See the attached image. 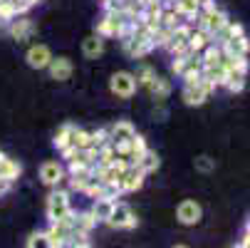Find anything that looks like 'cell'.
I'll use <instances>...</instances> for the list:
<instances>
[{"label":"cell","mask_w":250,"mask_h":248,"mask_svg":"<svg viewBox=\"0 0 250 248\" xmlns=\"http://www.w3.org/2000/svg\"><path fill=\"white\" fill-rule=\"evenodd\" d=\"M144 179H146L144 169H141L139 164H129V166L122 171V176H119V186H122V194L139 191L141 186H144Z\"/></svg>","instance_id":"3"},{"label":"cell","mask_w":250,"mask_h":248,"mask_svg":"<svg viewBox=\"0 0 250 248\" xmlns=\"http://www.w3.org/2000/svg\"><path fill=\"white\" fill-rule=\"evenodd\" d=\"M122 47H124V52H126L131 60H141V57H146L151 50H156V45H154V43H139V40H134V38L124 40V43H122Z\"/></svg>","instance_id":"11"},{"label":"cell","mask_w":250,"mask_h":248,"mask_svg":"<svg viewBox=\"0 0 250 248\" xmlns=\"http://www.w3.org/2000/svg\"><path fill=\"white\" fill-rule=\"evenodd\" d=\"M8 32H10L13 40L22 43V40H27L30 35L35 32V25H32V20H27V18H20V20L15 18V20L8 23Z\"/></svg>","instance_id":"9"},{"label":"cell","mask_w":250,"mask_h":248,"mask_svg":"<svg viewBox=\"0 0 250 248\" xmlns=\"http://www.w3.org/2000/svg\"><path fill=\"white\" fill-rule=\"evenodd\" d=\"M248 228H250V219H248Z\"/></svg>","instance_id":"35"},{"label":"cell","mask_w":250,"mask_h":248,"mask_svg":"<svg viewBox=\"0 0 250 248\" xmlns=\"http://www.w3.org/2000/svg\"><path fill=\"white\" fill-rule=\"evenodd\" d=\"M82 52H84L89 60H97V57L104 52V38H99V35H89V38L82 43Z\"/></svg>","instance_id":"17"},{"label":"cell","mask_w":250,"mask_h":248,"mask_svg":"<svg viewBox=\"0 0 250 248\" xmlns=\"http://www.w3.org/2000/svg\"><path fill=\"white\" fill-rule=\"evenodd\" d=\"M136 75H131V72H114L112 75V80H109V90L117 94V97H122V99H129L134 92H136Z\"/></svg>","instance_id":"4"},{"label":"cell","mask_w":250,"mask_h":248,"mask_svg":"<svg viewBox=\"0 0 250 248\" xmlns=\"http://www.w3.org/2000/svg\"><path fill=\"white\" fill-rule=\"evenodd\" d=\"M106 144H112V134H109V129H97V132H92V147H89V149L99 152V149L106 147Z\"/></svg>","instance_id":"27"},{"label":"cell","mask_w":250,"mask_h":248,"mask_svg":"<svg viewBox=\"0 0 250 248\" xmlns=\"http://www.w3.org/2000/svg\"><path fill=\"white\" fill-rule=\"evenodd\" d=\"M20 164L15 161V159H10V157H5L3 152H0V176L3 179H8V181H18V176H20Z\"/></svg>","instance_id":"14"},{"label":"cell","mask_w":250,"mask_h":248,"mask_svg":"<svg viewBox=\"0 0 250 248\" xmlns=\"http://www.w3.org/2000/svg\"><path fill=\"white\" fill-rule=\"evenodd\" d=\"M15 18H20L18 15V10H15V5L10 3V0H0V23H10V20H15Z\"/></svg>","instance_id":"28"},{"label":"cell","mask_w":250,"mask_h":248,"mask_svg":"<svg viewBox=\"0 0 250 248\" xmlns=\"http://www.w3.org/2000/svg\"><path fill=\"white\" fill-rule=\"evenodd\" d=\"M226 52H230V55H235V57H248V52H250V40L245 38V35H238V38H230L226 45H221Z\"/></svg>","instance_id":"15"},{"label":"cell","mask_w":250,"mask_h":248,"mask_svg":"<svg viewBox=\"0 0 250 248\" xmlns=\"http://www.w3.org/2000/svg\"><path fill=\"white\" fill-rule=\"evenodd\" d=\"M109 134H112V144H124V141H129L136 134V129H134L131 122L122 119V122H117V124L109 127Z\"/></svg>","instance_id":"13"},{"label":"cell","mask_w":250,"mask_h":248,"mask_svg":"<svg viewBox=\"0 0 250 248\" xmlns=\"http://www.w3.org/2000/svg\"><path fill=\"white\" fill-rule=\"evenodd\" d=\"M184 102L188 104V107H201V104H206V99L210 97L203 87H201V82H196V85H184Z\"/></svg>","instance_id":"10"},{"label":"cell","mask_w":250,"mask_h":248,"mask_svg":"<svg viewBox=\"0 0 250 248\" xmlns=\"http://www.w3.org/2000/svg\"><path fill=\"white\" fill-rule=\"evenodd\" d=\"M72 206H69V194L62 191V189H55L50 196H47V219L50 221H57L62 216H67Z\"/></svg>","instance_id":"1"},{"label":"cell","mask_w":250,"mask_h":248,"mask_svg":"<svg viewBox=\"0 0 250 248\" xmlns=\"http://www.w3.org/2000/svg\"><path fill=\"white\" fill-rule=\"evenodd\" d=\"M94 226H97V219H94L92 211H87V214H75V231L77 233H89Z\"/></svg>","instance_id":"22"},{"label":"cell","mask_w":250,"mask_h":248,"mask_svg":"<svg viewBox=\"0 0 250 248\" xmlns=\"http://www.w3.org/2000/svg\"><path fill=\"white\" fill-rule=\"evenodd\" d=\"M69 144L77 147V149H89V147H92V132L75 127V129H72V136H69Z\"/></svg>","instance_id":"21"},{"label":"cell","mask_w":250,"mask_h":248,"mask_svg":"<svg viewBox=\"0 0 250 248\" xmlns=\"http://www.w3.org/2000/svg\"><path fill=\"white\" fill-rule=\"evenodd\" d=\"M25 60H27V65H30L32 69H47V65H50V60H52V52H50L47 45H32V47L27 50Z\"/></svg>","instance_id":"6"},{"label":"cell","mask_w":250,"mask_h":248,"mask_svg":"<svg viewBox=\"0 0 250 248\" xmlns=\"http://www.w3.org/2000/svg\"><path fill=\"white\" fill-rule=\"evenodd\" d=\"M154 77H156V72H154L151 67H141V69H139V75H136V85L146 87V85H149Z\"/></svg>","instance_id":"31"},{"label":"cell","mask_w":250,"mask_h":248,"mask_svg":"<svg viewBox=\"0 0 250 248\" xmlns=\"http://www.w3.org/2000/svg\"><path fill=\"white\" fill-rule=\"evenodd\" d=\"M99 3H106V0H99Z\"/></svg>","instance_id":"36"},{"label":"cell","mask_w":250,"mask_h":248,"mask_svg":"<svg viewBox=\"0 0 250 248\" xmlns=\"http://www.w3.org/2000/svg\"><path fill=\"white\" fill-rule=\"evenodd\" d=\"M47 69H50V77L52 80L64 82V80L72 77V60H69V57H52L50 65H47Z\"/></svg>","instance_id":"7"},{"label":"cell","mask_w":250,"mask_h":248,"mask_svg":"<svg viewBox=\"0 0 250 248\" xmlns=\"http://www.w3.org/2000/svg\"><path fill=\"white\" fill-rule=\"evenodd\" d=\"M201 72H203L201 67H186V69H184V72L178 75V77L184 80V85H196V82L201 80Z\"/></svg>","instance_id":"29"},{"label":"cell","mask_w":250,"mask_h":248,"mask_svg":"<svg viewBox=\"0 0 250 248\" xmlns=\"http://www.w3.org/2000/svg\"><path fill=\"white\" fill-rule=\"evenodd\" d=\"M238 246H240V248H250V228H248V226H245V236L238 241Z\"/></svg>","instance_id":"33"},{"label":"cell","mask_w":250,"mask_h":248,"mask_svg":"<svg viewBox=\"0 0 250 248\" xmlns=\"http://www.w3.org/2000/svg\"><path fill=\"white\" fill-rule=\"evenodd\" d=\"M213 166H216V164H213V159H210V157H198V159H196V169H198V171H203V174H210V171H213Z\"/></svg>","instance_id":"32"},{"label":"cell","mask_w":250,"mask_h":248,"mask_svg":"<svg viewBox=\"0 0 250 248\" xmlns=\"http://www.w3.org/2000/svg\"><path fill=\"white\" fill-rule=\"evenodd\" d=\"M89 246H92L89 233H77V231H72L62 243V248H89Z\"/></svg>","instance_id":"24"},{"label":"cell","mask_w":250,"mask_h":248,"mask_svg":"<svg viewBox=\"0 0 250 248\" xmlns=\"http://www.w3.org/2000/svg\"><path fill=\"white\" fill-rule=\"evenodd\" d=\"M106 224H109L112 228L131 231V228H136V216H134V211H131V208H129L126 203H119V201H114L112 216L106 219Z\"/></svg>","instance_id":"2"},{"label":"cell","mask_w":250,"mask_h":248,"mask_svg":"<svg viewBox=\"0 0 250 248\" xmlns=\"http://www.w3.org/2000/svg\"><path fill=\"white\" fill-rule=\"evenodd\" d=\"M201 216H203L201 203L193 201V199L181 201V203H178V208H176V219H178V224H184V226H196L201 221Z\"/></svg>","instance_id":"5"},{"label":"cell","mask_w":250,"mask_h":248,"mask_svg":"<svg viewBox=\"0 0 250 248\" xmlns=\"http://www.w3.org/2000/svg\"><path fill=\"white\" fill-rule=\"evenodd\" d=\"M40 179H42V184H47V186H57V184L64 179L62 164H60V161H45V164L40 166Z\"/></svg>","instance_id":"8"},{"label":"cell","mask_w":250,"mask_h":248,"mask_svg":"<svg viewBox=\"0 0 250 248\" xmlns=\"http://www.w3.org/2000/svg\"><path fill=\"white\" fill-rule=\"evenodd\" d=\"M141 169H144V174L149 176V174H154L156 169H159V164H161V159H159V154L156 152H151V149H146L144 154L139 157V161H136Z\"/></svg>","instance_id":"20"},{"label":"cell","mask_w":250,"mask_h":248,"mask_svg":"<svg viewBox=\"0 0 250 248\" xmlns=\"http://www.w3.org/2000/svg\"><path fill=\"white\" fill-rule=\"evenodd\" d=\"M72 129H75V124H62L60 129H57V134H55V139H52V144L57 147V149H64L67 144H69V136H72Z\"/></svg>","instance_id":"26"},{"label":"cell","mask_w":250,"mask_h":248,"mask_svg":"<svg viewBox=\"0 0 250 248\" xmlns=\"http://www.w3.org/2000/svg\"><path fill=\"white\" fill-rule=\"evenodd\" d=\"M38 3H40V0H27V5H30V8H35Z\"/></svg>","instance_id":"34"},{"label":"cell","mask_w":250,"mask_h":248,"mask_svg":"<svg viewBox=\"0 0 250 248\" xmlns=\"http://www.w3.org/2000/svg\"><path fill=\"white\" fill-rule=\"evenodd\" d=\"M208 82H213L216 87H223L226 85V77H228V72L223 69V65H216V67H203V72H201Z\"/></svg>","instance_id":"19"},{"label":"cell","mask_w":250,"mask_h":248,"mask_svg":"<svg viewBox=\"0 0 250 248\" xmlns=\"http://www.w3.org/2000/svg\"><path fill=\"white\" fill-rule=\"evenodd\" d=\"M146 90H149L156 99H166V97L171 94V85H168V80H161V77H154V80L146 85Z\"/></svg>","instance_id":"23"},{"label":"cell","mask_w":250,"mask_h":248,"mask_svg":"<svg viewBox=\"0 0 250 248\" xmlns=\"http://www.w3.org/2000/svg\"><path fill=\"white\" fill-rule=\"evenodd\" d=\"M114 201H117V199H94V206H92V214H94L97 224H106V219L112 216V208H114Z\"/></svg>","instance_id":"16"},{"label":"cell","mask_w":250,"mask_h":248,"mask_svg":"<svg viewBox=\"0 0 250 248\" xmlns=\"http://www.w3.org/2000/svg\"><path fill=\"white\" fill-rule=\"evenodd\" d=\"M206 45H210V35H208L206 30H198V27H193L191 38H188V52H201Z\"/></svg>","instance_id":"18"},{"label":"cell","mask_w":250,"mask_h":248,"mask_svg":"<svg viewBox=\"0 0 250 248\" xmlns=\"http://www.w3.org/2000/svg\"><path fill=\"white\" fill-rule=\"evenodd\" d=\"M178 13H181L186 20H191L196 13H198V8H201V0H176V5H173Z\"/></svg>","instance_id":"25"},{"label":"cell","mask_w":250,"mask_h":248,"mask_svg":"<svg viewBox=\"0 0 250 248\" xmlns=\"http://www.w3.org/2000/svg\"><path fill=\"white\" fill-rule=\"evenodd\" d=\"M25 246L27 248H38V246H45V248H50V238H47V231L45 233H32L27 241H25Z\"/></svg>","instance_id":"30"},{"label":"cell","mask_w":250,"mask_h":248,"mask_svg":"<svg viewBox=\"0 0 250 248\" xmlns=\"http://www.w3.org/2000/svg\"><path fill=\"white\" fill-rule=\"evenodd\" d=\"M122 27H124V23L114 20L112 15H106V13H104L102 20H97V35L99 38H117V35L122 32Z\"/></svg>","instance_id":"12"}]
</instances>
